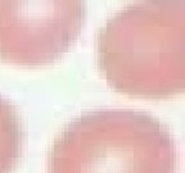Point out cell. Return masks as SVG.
<instances>
[{"label":"cell","instance_id":"cell-1","mask_svg":"<svg viewBox=\"0 0 185 173\" xmlns=\"http://www.w3.org/2000/svg\"><path fill=\"white\" fill-rule=\"evenodd\" d=\"M98 62L111 87L167 99L185 89V0H136L98 37Z\"/></svg>","mask_w":185,"mask_h":173},{"label":"cell","instance_id":"cell-2","mask_svg":"<svg viewBox=\"0 0 185 173\" xmlns=\"http://www.w3.org/2000/svg\"><path fill=\"white\" fill-rule=\"evenodd\" d=\"M48 173H176V147L154 117L100 109L70 123L48 159Z\"/></svg>","mask_w":185,"mask_h":173},{"label":"cell","instance_id":"cell-4","mask_svg":"<svg viewBox=\"0 0 185 173\" xmlns=\"http://www.w3.org/2000/svg\"><path fill=\"white\" fill-rule=\"evenodd\" d=\"M22 128L14 107L0 96V173H13L21 158Z\"/></svg>","mask_w":185,"mask_h":173},{"label":"cell","instance_id":"cell-3","mask_svg":"<svg viewBox=\"0 0 185 173\" xmlns=\"http://www.w3.org/2000/svg\"><path fill=\"white\" fill-rule=\"evenodd\" d=\"M84 16V0H0V60L53 63L77 40Z\"/></svg>","mask_w":185,"mask_h":173}]
</instances>
